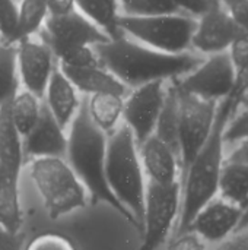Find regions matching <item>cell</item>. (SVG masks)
I'll return each mask as SVG.
<instances>
[{"instance_id":"cell-44","label":"cell","mask_w":248,"mask_h":250,"mask_svg":"<svg viewBox=\"0 0 248 250\" xmlns=\"http://www.w3.org/2000/svg\"><path fill=\"white\" fill-rule=\"evenodd\" d=\"M18 1H19V0H18Z\"/></svg>"},{"instance_id":"cell-22","label":"cell","mask_w":248,"mask_h":250,"mask_svg":"<svg viewBox=\"0 0 248 250\" xmlns=\"http://www.w3.org/2000/svg\"><path fill=\"white\" fill-rule=\"evenodd\" d=\"M218 193L229 204L248 208V164L224 161L218 182Z\"/></svg>"},{"instance_id":"cell-13","label":"cell","mask_w":248,"mask_h":250,"mask_svg":"<svg viewBox=\"0 0 248 250\" xmlns=\"http://www.w3.org/2000/svg\"><path fill=\"white\" fill-rule=\"evenodd\" d=\"M38 34L48 45H98L110 40V37L101 28H98L77 9H73L64 15H47Z\"/></svg>"},{"instance_id":"cell-11","label":"cell","mask_w":248,"mask_h":250,"mask_svg":"<svg viewBox=\"0 0 248 250\" xmlns=\"http://www.w3.org/2000/svg\"><path fill=\"white\" fill-rule=\"evenodd\" d=\"M16 63L20 88L42 100L57 60L38 32L16 41Z\"/></svg>"},{"instance_id":"cell-31","label":"cell","mask_w":248,"mask_h":250,"mask_svg":"<svg viewBox=\"0 0 248 250\" xmlns=\"http://www.w3.org/2000/svg\"><path fill=\"white\" fill-rule=\"evenodd\" d=\"M244 108L238 107L232 113L224 130V142L225 144H237L241 139L248 138V103Z\"/></svg>"},{"instance_id":"cell-14","label":"cell","mask_w":248,"mask_h":250,"mask_svg":"<svg viewBox=\"0 0 248 250\" xmlns=\"http://www.w3.org/2000/svg\"><path fill=\"white\" fill-rule=\"evenodd\" d=\"M243 212L240 207L213 198L196 214L186 231H194L208 242H222L237 230Z\"/></svg>"},{"instance_id":"cell-37","label":"cell","mask_w":248,"mask_h":250,"mask_svg":"<svg viewBox=\"0 0 248 250\" xmlns=\"http://www.w3.org/2000/svg\"><path fill=\"white\" fill-rule=\"evenodd\" d=\"M240 103H244L248 100V62L237 69V79H235V88L232 94Z\"/></svg>"},{"instance_id":"cell-42","label":"cell","mask_w":248,"mask_h":250,"mask_svg":"<svg viewBox=\"0 0 248 250\" xmlns=\"http://www.w3.org/2000/svg\"><path fill=\"white\" fill-rule=\"evenodd\" d=\"M248 227V208L243 212V217H241V220H240V223H238V227H237V233H241V231H246Z\"/></svg>"},{"instance_id":"cell-25","label":"cell","mask_w":248,"mask_h":250,"mask_svg":"<svg viewBox=\"0 0 248 250\" xmlns=\"http://www.w3.org/2000/svg\"><path fill=\"white\" fill-rule=\"evenodd\" d=\"M41 107L42 100L23 88H19L9 101L12 120L22 138H25L37 125L41 114Z\"/></svg>"},{"instance_id":"cell-23","label":"cell","mask_w":248,"mask_h":250,"mask_svg":"<svg viewBox=\"0 0 248 250\" xmlns=\"http://www.w3.org/2000/svg\"><path fill=\"white\" fill-rule=\"evenodd\" d=\"M75 7L110 38L121 35L118 29V18L121 13L117 0H75Z\"/></svg>"},{"instance_id":"cell-15","label":"cell","mask_w":248,"mask_h":250,"mask_svg":"<svg viewBox=\"0 0 248 250\" xmlns=\"http://www.w3.org/2000/svg\"><path fill=\"white\" fill-rule=\"evenodd\" d=\"M66 148V130L58 125V122L54 119V116L42 101L41 114L37 125L23 138V157L29 160L44 157L64 158Z\"/></svg>"},{"instance_id":"cell-8","label":"cell","mask_w":248,"mask_h":250,"mask_svg":"<svg viewBox=\"0 0 248 250\" xmlns=\"http://www.w3.org/2000/svg\"><path fill=\"white\" fill-rule=\"evenodd\" d=\"M237 67L228 51L209 54L187 75L174 81L175 86L203 100L221 103L234 94Z\"/></svg>"},{"instance_id":"cell-1","label":"cell","mask_w":248,"mask_h":250,"mask_svg":"<svg viewBox=\"0 0 248 250\" xmlns=\"http://www.w3.org/2000/svg\"><path fill=\"white\" fill-rule=\"evenodd\" d=\"M95 50L101 64L129 89L153 81H175L191 72L203 59L194 51L164 53L123 34L95 45Z\"/></svg>"},{"instance_id":"cell-19","label":"cell","mask_w":248,"mask_h":250,"mask_svg":"<svg viewBox=\"0 0 248 250\" xmlns=\"http://www.w3.org/2000/svg\"><path fill=\"white\" fill-rule=\"evenodd\" d=\"M23 160V138L12 120L9 103H4L0 105V166L19 176Z\"/></svg>"},{"instance_id":"cell-17","label":"cell","mask_w":248,"mask_h":250,"mask_svg":"<svg viewBox=\"0 0 248 250\" xmlns=\"http://www.w3.org/2000/svg\"><path fill=\"white\" fill-rule=\"evenodd\" d=\"M139 157L143 173L149 182L156 185L177 183L180 158L178 155L159 138L151 135L139 145Z\"/></svg>"},{"instance_id":"cell-21","label":"cell","mask_w":248,"mask_h":250,"mask_svg":"<svg viewBox=\"0 0 248 250\" xmlns=\"http://www.w3.org/2000/svg\"><path fill=\"white\" fill-rule=\"evenodd\" d=\"M0 226L18 233L22 226L19 176L0 166Z\"/></svg>"},{"instance_id":"cell-3","label":"cell","mask_w":248,"mask_h":250,"mask_svg":"<svg viewBox=\"0 0 248 250\" xmlns=\"http://www.w3.org/2000/svg\"><path fill=\"white\" fill-rule=\"evenodd\" d=\"M238 104L240 101L234 95L219 103L216 119L208 141L184 171V201L178 234L184 233L189 229L196 214L218 193L219 174L222 170V164L225 161L224 130Z\"/></svg>"},{"instance_id":"cell-41","label":"cell","mask_w":248,"mask_h":250,"mask_svg":"<svg viewBox=\"0 0 248 250\" xmlns=\"http://www.w3.org/2000/svg\"><path fill=\"white\" fill-rule=\"evenodd\" d=\"M73 9L75 0H48V15H64Z\"/></svg>"},{"instance_id":"cell-5","label":"cell","mask_w":248,"mask_h":250,"mask_svg":"<svg viewBox=\"0 0 248 250\" xmlns=\"http://www.w3.org/2000/svg\"><path fill=\"white\" fill-rule=\"evenodd\" d=\"M29 174L51 220L86 207V189L64 158H34Z\"/></svg>"},{"instance_id":"cell-39","label":"cell","mask_w":248,"mask_h":250,"mask_svg":"<svg viewBox=\"0 0 248 250\" xmlns=\"http://www.w3.org/2000/svg\"><path fill=\"white\" fill-rule=\"evenodd\" d=\"M234 145H235V148L231 151V154L225 160L227 161H232V163L248 164V138L241 139L240 142H237Z\"/></svg>"},{"instance_id":"cell-29","label":"cell","mask_w":248,"mask_h":250,"mask_svg":"<svg viewBox=\"0 0 248 250\" xmlns=\"http://www.w3.org/2000/svg\"><path fill=\"white\" fill-rule=\"evenodd\" d=\"M124 16H148L180 12L171 0H117Z\"/></svg>"},{"instance_id":"cell-28","label":"cell","mask_w":248,"mask_h":250,"mask_svg":"<svg viewBox=\"0 0 248 250\" xmlns=\"http://www.w3.org/2000/svg\"><path fill=\"white\" fill-rule=\"evenodd\" d=\"M19 21H18V37L19 41L23 37L37 34L47 15H48V0H19Z\"/></svg>"},{"instance_id":"cell-30","label":"cell","mask_w":248,"mask_h":250,"mask_svg":"<svg viewBox=\"0 0 248 250\" xmlns=\"http://www.w3.org/2000/svg\"><path fill=\"white\" fill-rule=\"evenodd\" d=\"M18 21V0H0V40L7 42H16Z\"/></svg>"},{"instance_id":"cell-43","label":"cell","mask_w":248,"mask_h":250,"mask_svg":"<svg viewBox=\"0 0 248 250\" xmlns=\"http://www.w3.org/2000/svg\"><path fill=\"white\" fill-rule=\"evenodd\" d=\"M244 103H248V100H246V101H244ZM244 103H241V104H244Z\"/></svg>"},{"instance_id":"cell-32","label":"cell","mask_w":248,"mask_h":250,"mask_svg":"<svg viewBox=\"0 0 248 250\" xmlns=\"http://www.w3.org/2000/svg\"><path fill=\"white\" fill-rule=\"evenodd\" d=\"M25 250H77L64 236L56 233H44L34 237Z\"/></svg>"},{"instance_id":"cell-16","label":"cell","mask_w":248,"mask_h":250,"mask_svg":"<svg viewBox=\"0 0 248 250\" xmlns=\"http://www.w3.org/2000/svg\"><path fill=\"white\" fill-rule=\"evenodd\" d=\"M82 100L83 95L75 88L57 63L48 79L42 101L64 130L79 111Z\"/></svg>"},{"instance_id":"cell-20","label":"cell","mask_w":248,"mask_h":250,"mask_svg":"<svg viewBox=\"0 0 248 250\" xmlns=\"http://www.w3.org/2000/svg\"><path fill=\"white\" fill-rule=\"evenodd\" d=\"M85 104L91 120L107 136L123 123L124 97L117 94H94L85 97Z\"/></svg>"},{"instance_id":"cell-34","label":"cell","mask_w":248,"mask_h":250,"mask_svg":"<svg viewBox=\"0 0 248 250\" xmlns=\"http://www.w3.org/2000/svg\"><path fill=\"white\" fill-rule=\"evenodd\" d=\"M229 16L241 31H248V0H222Z\"/></svg>"},{"instance_id":"cell-35","label":"cell","mask_w":248,"mask_h":250,"mask_svg":"<svg viewBox=\"0 0 248 250\" xmlns=\"http://www.w3.org/2000/svg\"><path fill=\"white\" fill-rule=\"evenodd\" d=\"M168 250H206L203 242L194 231H184L170 245Z\"/></svg>"},{"instance_id":"cell-4","label":"cell","mask_w":248,"mask_h":250,"mask_svg":"<svg viewBox=\"0 0 248 250\" xmlns=\"http://www.w3.org/2000/svg\"><path fill=\"white\" fill-rule=\"evenodd\" d=\"M105 179L113 195L133 214L142 233L146 192L145 173L137 142L130 127L124 123L107 138Z\"/></svg>"},{"instance_id":"cell-12","label":"cell","mask_w":248,"mask_h":250,"mask_svg":"<svg viewBox=\"0 0 248 250\" xmlns=\"http://www.w3.org/2000/svg\"><path fill=\"white\" fill-rule=\"evenodd\" d=\"M241 29L229 16L222 0H213L208 10L196 18L191 38V51L209 56L228 51L231 42Z\"/></svg>"},{"instance_id":"cell-7","label":"cell","mask_w":248,"mask_h":250,"mask_svg":"<svg viewBox=\"0 0 248 250\" xmlns=\"http://www.w3.org/2000/svg\"><path fill=\"white\" fill-rule=\"evenodd\" d=\"M177 92L180 164L183 171H186L212 132L219 103L199 98L189 92H183L178 88Z\"/></svg>"},{"instance_id":"cell-9","label":"cell","mask_w":248,"mask_h":250,"mask_svg":"<svg viewBox=\"0 0 248 250\" xmlns=\"http://www.w3.org/2000/svg\"><path fill=\"white\" fill-rule=\"evenodd\" d=\"M180 205V183L156 185L149 182L145 192L143 242L139 250H156L168 237Z\"/></svg>"},{"instance_id":"cell-6","label":"cell","mask_w":248,"mask_h":250,"mask_svg":"<svg viewBox=\"0 0 248 250\" xmlns=\"http://www.w3.org/2000/svg\"><path fill=\"white\" fill-rule=\"evenodd\" d=\"M194 26L196 18L183 12L118 18V29L123 35L171 54L191 51Z\"/></svg>"},{"instance_id":"cell-2","label":"cell","mask_w":248,"mask_h":250,"mask_svg":"<svg viewBox=\"0 0 248 250\" xmlns=\"http://www.w3.org/2000/svg\"><path fill=\"white\" fill-rule=\"evenodd\" d=\"M66 135L67 148L64 158L89 193L91 204L96 205L98 202H107L130 226L140 231V226L133 214L120 204L107 185L105 152L108 136L91 120L86 110L85 97L79 111L66 129Z\"/></svg>"},{"instance_id":"cell-10","label":"cell","mask_w":248,"mask_h":250,"mask_svg":"<svg viewBox=\"0 0 248 250\" xmlns=\"http://www.w3.org/2000/svg\"><path fill=\"white\" fill-rule=\"evenodd\" d=\"M171 81H153L129 89L124 97L123 123L127 125L137 146L155 132L158 117L162 111L168 83Z\"/></svg>"},{"instance_id":"cell-24","label":"cell","mask_w":248,"mask_h":250,"mask_svg":"<svg viewBox=\"0 0 248 250\" xmlns=\"http://www.w3.org/2000/svg\"><path fill=\"white\" fill-rule=\"evenodd\" d=\"M153 135L165 142L180 158V144H178V92L171 81L168 83V91L162 111L158 117ZM181 166V164H180Z\"/></svg>"},{"instance_id":"cell-33","label":"cell","mask_w":248,"mask_h":250,"mask_svg":"<svg viewBox=\"0 0 248 250\" xmlns=\"http://www.w3.org/2000/svg\"><path fill=\"white\" fill-rule=\"evenodd\" d=\"M228 54L238 69L248 62V31H240L228 48Z\"/></svg>"},{"instance_id":"cell-26","label":"cell","mask_w":248,"mask_h":250,"mask_svg":"<svg viewBox=\"0 0 248 250\" xmlns=\"http://www.w3.org/2000/svg\"><path fill=\"white\" fill-rule=\"evenodd\" d=\"M19 88L16 42L0 40V105L9 103Z\"/></svg>"},{"instance_id":"cell-36","label":"cell","mask_w":248,"mask_h":250,"mask_svg":"<svg viewBox=\"0 0 248 250\" xmlns=\"http://www.w3.org/2000/svg\"><path fill=\"white\" fill-rule=\"evenodd\" d=\"M171 1L180 12L190 15L193 18H199L202 13L208 10V7L213 0H171Z\"/></svg>"},{"instance_id":"cell-40","label":"cell","mask_w":248,"mask_h":250,"mask_svg":"<svg viewBox=\"0 0 248 250\" xmlns=\"http://www.w3.org/2000/svg\"><path fill=\"white\" fill-rule=\"evenodd\" d=\"M218 250H248V231L237 233V236L222 243Z\"/></svg>"},{"instance_id":"cell-27","label":"cell","mask_w":248,"mask_h":250,"mask_svg":"<svg viewBox=\"0 0 248 250\" xmlns=\"http://www.w3.org/2000/svg\"><path fill=\"white\" fill-rule=\"evenodd\" d=\"M61 66L69 67H89V66H99V57L96 54L95 45H85V44H57L48 45ZM102 66V64H101Z\"/></svg>"},{"instance_id":"cell-38","label":"cell","mask_w":248,"mask_h":250,"mask_svg":"<svg viewBox=\"0 0 248 250\" xmlns=\"http://www.w3.org/2000/svg\"><path fill=\"white\" fill-rule=\"evenodd\" d=\"M23 234L12 233L0 226V250H22Z\"/></svg>"},{"instance_id":"cell-18","label":"cell","mask_w":248,"mask_h":250,"mask_svg":"<svg viewBox=\"0 0 248 250\" xmlns=\"http://www.w3.org/2000/svg\"><path fill=\"white\" fill-rule=\"evenodd\" d=\"M75 88L85 97L94 94H117L126 97L129 88L121 83L108 69L104 66L89 67H69L58 64Z\"/></svg>"}]
</instances>
